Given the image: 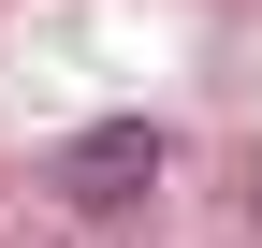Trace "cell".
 I'll return each instance as SVG.
<instances>
[{
    "label": "cell",
    "instance_id": "cell-1",
    "mask_svg": "<svg viewBox=\"0 0 262 248\" xmlns=\"http://www.w3.org/2000/svg\"><path fill=\"white\" fill-rule=\"evenodd\" d=\"M146 190H160V132L146 117H88V132L58 146V204H73V219H131Z\"/></svg>",
    "mask_w": 262,
    "mask_h": 248
},
{
    "label": "cell",
    "instance_id": "cell-2",
    "mask_svg": "<svg viewBox=\"0 0 262 248\" xmlns=\"http://www.w3.org/2000/svg\"><path fill=\"white\" fill-rule=\"evenodd\" d=\"M248 204H262V190H248Z\"/></svg>",
    "mask_w": 262,
    "mask_h": 248
}]
</instances>
